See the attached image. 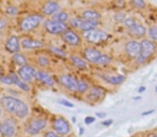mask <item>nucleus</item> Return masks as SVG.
<instances>
[{"instance_id":"1","label":"nucleus","mask_w":157,"mask_h":137,"mask_svg":"<svg viewBox=\"0 0 157 137\" xmlns=\"http://www.w3.org/2000/svg\"><path fill=\"white\" fill-rule=\"evenodd\" d=\"M0 104L9 114L18 119H25L29 115V107L24 101L11 95H3L0 99Z\"/></svg>"},{"instance_id":"2","label":"nucleus","mask_w":157,"mask_h":137,"mask_svg":"<svg viewBox=\"0 0 157 137\" xmlns=\"http://www.w3.org/2000/svg\"><path fill=\"white\" fill-rule=\"evenodd\" d=\"M140 44H141V52H140L139 57L136 59L137 64H142L144 62H146L156 50V44L150 39H143L140 42Z\"/></svg>"},{"instance_id":"3","label":"nucleus","mask_w":157,"mask_h":137,"mask_svg":"<svg viewBox=\"0 0 157 137\" xmlns=\"http://www.w3.org/2000/svg\"><path fill=\"white\" fill-rule=\"evenodd\" d=\"M124 25L127 28L128 32L130 33V36H135V38H142L146 34V28L136 21L135 18L132 17H126V19L124 21Z\"/></svg>"},{"instance_id":"4","label":"nucleus","mask_w":157,"mask_h":137,"mask_svg":"<svg viewBox=\"0 0 157 137\" xmlns=\"http://www.w3.org/2000/svg\"><path fill=\"white\" fill-rule=\"evenodd\" d=\"M83 38L85 39V41L90 44H100L104 41L108 40V33L104 31L100 30V29H92L88 31H84L83 32Z\"/></svg>"},{"instance_id":"5","label":"nucleus","mask_w":157,"mask_h":137,"mask_svg":"<svg viewBox=\"0 0 157 137\" xmlns=\"http://www.w3.org/2000/svg\"><path fill=\"white\" fill-rule=\"evenodd\" d=\"M43 22V16L40 14H32L29 15L27 17L23 18L21 24H19V28L21 30L24 32H29L32 31L40 26V24Z\"/></svg>"},{"instance_id":"6","label":"nucleus","mask_w":157,"mask_h":137,"mask_svg":"<svg viewBox=\"0 0 157 137\" xmlns=\"http://www.w3.org/2000/svg\"><path fill=\"white\" fill-rule=\"evenodd\" d=\"M46 128V119L42 117H36L29 121L26 126V133L29 135H38Z\"/></svg>"},{"instance_id":"7","label":"nucleus","mask_w":157,"mask_h":137,"mask_svg":"<svg viewBox=\"0 0 157 137\" xmlns=\"http://www.w3.org/2000/svg\"><path fill=\"white\" fill-rule=\"evenodd\" d=\"M52 128L54 130V132L56 133V134L60 135V136L68 135L69 133L71 132V125H70V123H69L65 118H63V117H56V118L53 120Z\"/></svg>"},{"instance_id":"8","label":"nucleus","mask_w":157,"mask_h":137,"mask_svg":"<svg viewBox=\"0 0 157 137\" xmlns=\"http://www.w3.org/2000/svg\"><path fill=\"white\" fill-rule=\"evenodd\" d=\"M16 134V124L12 119H3L0 121L1 137H13Z\"/></svg>"},{"instance_id":"9","label":"nucleus","mask_w":157,"mask_h":137,"mask_svg":"<svg viewBox=\"0 0 157 137\" xmlns=\"http://www.w3.org/2000/svg\"><path fill=\"white\" fill-rule=\"evenodd\" d=\"M98 25V22H90V21H85L82 17H74L70 19V26L76 29H80L83 32L88 31L92 29H96V27Z\"/></svg>"},{"instance_id":"10","label":"nucleus","mask_w":157,"mask_h":137,"mask_svg":"<svg viewBox=\"0 0 157 137\" xmlns=\"http://www.w3.org/2000/svg\"><path fill=\"white\" fill-rule=\"evenodd\" d=\"M44 29L51 34H63L65 31L67 30V25L63 23L55 22V21H46L44 23Z\"/></svg>"},{"instance_id":"11","label":"nucleus","mask_w":157,"mask_h":137,"mask_svg":"<svg viewBox=\"0 0 157 137\" xmlns=\"http://www.w3.org/2000/svg\"><path fill=\"white\" fill-rule=\"evenodd\" d=\"M59 84L61 85L63 87H65L66 89H68L69 91H77V84H79V80L74 78L73 76L69 75V74H63L60 75L58 77Z\"/></svg>"},{"instance_id":"12","label":"nucleus","mask_w":157,"mask_h":137,"mask_svg":"<svg viewBox=\"0 0 157 137\" xmlns=\"http://www.w3.org/2000/svg\"><path fill=\"white\" fill-rule=\"evenodd\" d=\"M36 69L31 66H21V69H18L17 75L24 83H29L33 78H36Z\"/></svg>"},{"instance_id":"13","label":"nucleus","mask_w":157,"mask_h":137,"mask_svg":"<svg viewBox=\"0 0 157 137\" xmlns=\"http://www.w3.org/2000/svg\"><path fill=\"white\" fill-rule=\"evenodd\" d=\"M63 40L70 46H79L81 44V36L77 34V32L72 29H67V30L61 34Z\"/></svg>"},{"instance_id":"14","label":"nucleus","mask_w":157,"mask_h":137,"mask_svg":"<svg viewBox=\"0 0 157 137\" xmlns=\"http://www.w3.org/2000/svg\"><path fill=\"white\" fill-rule=\"evenodd\" d=\"M125 52L131 59H137L141 52V44L137 40L128 41L125 45Z\"/></svg>"},{"instance_id":"15","label":"nucleus","mask_w":157,"mask_h":137,"mask_svg":"<svg viewBox=\"0 0 157 137\" xmlns=\"http://www.w3.org/2000/svg\"><path fill=\"white\" fill-rule=\"evenodd\" d=\"M104 94H106V91L102 88H100V87H92L85 93V99L86 101L90 102V103H96V102H99L100 100H102Z\"/></svg>"},{"instance_id":"16","label":"nucleus","mask_w":157,"mask_h":137,"mask_svg":"<svg viewBox=\"0 0 157 137\" xmlns=\"http://www.w3.org/2000/svg\"><path fill=\"white\" fill-rule=\"evenodd\" d=\"M5 49L10 54H18L21 50V41L16 36H11L5 42Z\"/></svg>"},{"instance_id":"17","label":"nucleus","mask_w":157,"mask_h":137,"mask_svg":"<svg viewBox=\"0 0 157 137\" xmlns=\"http://www.w3.org/2000/svg\"><path fill=\"white\" fill-rule=\"evenodd\" d=\"M101 56H102L101 52L95 47H87L84 49V57H85L86 61L90 62V63H97Z\"/></svg>"},{"instance_id":"18","label":"nucleus","mask_w":157,"mask_h":137,"mask_svg":"<svg viewBox=\"0 0 157 137\" xmlns=\"http://www.w3.org/2000/svg\"><path fill=\"white\" fill-rule=\"evenodd\" d=\"M42 13L44 14V15H49V16H53L55 15L56 13H58L59 11H60V5L57 3V2H55V1H47V2H45L44 5H42Z\"/></svg>"},{"instance_id":"19","label":"nucleus","mask_w":157,"mask_h":137,"mask_svg":"<svg viewBox=\"0 0 157 137\" xmlns=\"http://www.w3.org/2000/svg\"><path fill=\"white\" fill-rule=\"evenodd\" d=\"M21 46L25 49H36L43 47V43L41 41L29 39V38H24L21 41Z\"/></svg>"},{"instance_id":"20","label":"nucleus","mask_w":157,"mask_h":137,"mask_svg":"<svg viewBox=\"0 0 157 137\" xmlns=\"http://www.w3.org/2000/svg\"><path fill=\"white\" fill-rule=\"evenodd\" d=\"M36 79L46 86H54V78L44 71H37Z\"/></svg>"},{"instance_id":"21","label":"nucleus","mask_w":157,"mask_h":137,"mask_svg":"<svg viewBox=\"0 0 157 137\" xmlns=\"http://www.w3.org/2000/svg\"><path fill=\"white\" fill-rule=\"evenodd\" d=\"M82 18L90 22H98L101 18V14L97 12L96 10H85L82 12Z\"/></svg>"},{"instance_id":"22","label":"nucleus","mask_w":157,"mask_h":137,"mask_svg":"<svg viewBox=\"0 0 157 137\" xmlns=\"http://www.w3.org/2000/svg\"><path fill=\"white\" fill-rule=\"evenodd\" d=\"M101 78L106 80L108 84L111 85H120L125 80V76L124 75H107V74H102Z\"/></svg>"},{"instance_id":"23","label":"nucleus","mask_w":157,"mask_h":137,"mask_svg":"<svg viewBox=\"0 0 157 137\" xmlns=\"http://www.w3.org/2000/svg\"><path fill=\"white\" fill-rule=\"evenodd\" d=\"M70 60L73 63V66H76L77 69H80V70H86L87 69V61L82 57H80V56L73 55V56L70 57Z\"/></svg>"},{"instance_id":"24","label":"nucleus","mask_w":157,"mask_h":137,"mask_svg":"<svg viewBox=\"0 0 157 137\" xmlns=\"http://www.w3.org/2000/svg\"><path fill=\"white\" fill-rule=\"evenodd\" d=\"M10 77L12 78V81H13L14 85H16L18 88H21L22 90H24V91H29L30 90V88H29V86H28L26 83H24L19 77H18V75H16L15 73H12L11 75H10Z\"/></svg>"},{"instance_id":"25","label":"nucleus","mask_w":157,"mask_h":137,"mask_svg":"<svg viewBox=\"0 0 157 137\" xmlns=\"http://www.w3.org/2000/svg\"><path fill=\"white\" fill-rule=\"evenodd\" d=\"M52 21L66 24L69 21V14L67 12H63V11H59L58 13H56L55 15L52 16Z\"/></svg>"},{"instance_id":"26","label":"nucleus","mask_w":157,"mask_h":137,"mask_svg":"<svg viewBox=\"0 0 157 137\" xmlns=\"http://www.w3.org/2000/svg\"><path fill=\"white\" fill-rule=\"evenodd\" d=\"M13 61L15 62L16 64H18V66H27V58L19 53L13 55Z\"/></svg>"},{"instance_id":"27","label":"nucleus","mask_w":157,"mask_h":137,"mask_svg":"<svg viewBox=\"0 0 157 137\" xmlns=\"http://www.w3.org/2000/svg\"><path fill=\"white\" fill-rule=\"evenodd\" d=\"M90 90V84L85 80H79L77 84V92L80 93H86Z\"/></svg>"},{"instance_id":"28","label":"nucleus","mask_w":157,"mask_h":137,"mask_svg":"<svg viewBox=\"0 0 157 137\" xmlns=\"http://www.w3.org/2000/svg\"><path fill=\"white\" fill-rule=\"evenodd\" d=\"M49 50L53 54H55L56 56H58V57H61V58L67 57V54L65 53L63 49L58 48V47H56V46H51V47H49Z\"/></svg>"},{"instance_id":"29","label":"nucleus","mask_w":157,"mask_h":137,"mask_svg":"<svg viewBox=\"0 0 157 137\" xmlns=\"http://www.w3.org/2000/svg\"><path fill=\"white\" fill-rule=\"evenodd\" d=\"M148 36L152 41H157V26H151L148 30Z\"/></svg>"},{"instance_id":"30","label":"nucleus","mask_w":157,"mask_h":137,"mask_svg":"<svg viewBox=\"0 0 157 137\" xmlns=\"http://www.w3.org/2000/svg\"><path fill=\"white\" fill-rule=\"evenodd\" d=\"M111 62V58L109 57L108 55H102L101 57L99 58L98 62L96 63V64H99V66H106V64H108Z\"/></svg>"},{"instance_id":"31","label":"nucleus","mask_w":157,"mask_h":137,"mask_svg":"<svg viewBox=\"0 0 157 137\" xmlns=\"http://www.w3.org/2000/svg\"><path fill=\"white\" fill-rule=\"evenodd\" d=\"M5 13L10 15V16H14V15H16L18 13V9L14 5H9V7L5 8Z\"/></svg>"},{"instance_id":"32","label":"nucleus","mask_w":157,"mask_h":137,"mask_svg":"<svg viewBox=\"0 0 157 137\" xmlns=\"http://www.w3.org/2000/svg\"><path fill=\"white\" fill-rule=\"evenodd\" d=\"M38 63H39V66H46L49 64V60L47 57H45V56H40V57H38Z\"/></svg>"},{"instance_id":"33","label":"nucleus","mask_w":157,"mask_h":137,"mask_svg":"<svg viewBox=\"0 0 157 137\" xmlns=\"http://www.w3.org/2000/svg\"><path fill=\"white\" fill-rule=\"evenodd\" d=\"M131 5H134L135 8H137V9H141V8H143L144 5H145V2L142 1V0H132Z\"/></svg>"},{"instance_id":"34","label":"nucleus","mask_w":157,"mask_h":137,"mask_svg":"<svg viewBox=\"0 0 157 137\" xmlns=\"http://www.w3.org/2000/svg\"><path fill=\"white\" fill-rule=\"evenodd\" d=\"M114 19L116 22H124L126 19V14L123 13V12H120V13H116L114 15Z\"/></svg>"},{"instance_id":"35","label":"nucleus","mask_w":157,"mask_h":137,"mask_svg":"<svg viewBox=\"0 0 157 137\" xmlns=\"http://www.w3.org/2000/svg\"><path fill=\"white\" fill-rule=\"evenodd\" d=\"M0 81L3 83V84L7 85H13V81H12V78L9 76H0Z\"/></svg>"},{"instance_id":"36","label":"nucleus","mask_w":157,"mask_h":137,"mask_svg":"<svg viewBox=\"0 0 157 137\" xmlns=\"http://www.w3.org/2000/svg\"><path fill=\"white\" fill-rule=\"evenodd\" d=\"M58 102H59V104H61V105H63V106H67V107H73L74 106L71 102L67 101V100H63V99H60Z\"/></svg>"},{"instance_id":"37","label":"nucleus","mask_w":157,"mask_h":137,"mask_svg":"<svg viewBox=\"0 0 157 137\" xmlns=\"http://www.w3.org/2000/svg\"><path fill=\"white\" fill-rule=\"evenodd\" d=\"M95 118L94 117H90V116H88V117H86L85 119H84V122H85V124H90V123H94L95 122Z\"/></svg>"},{"instance_id":"38","label":"nucleus","mask_w":157,"mask_h":137,"mask_svg":"<svg viewBox=\"0 0 157 137\" xmlns=\"http://www.w3.org/2000/svg\"><path fill=\"white\" fill-rule=\"evenodd\" d=\"M45 137H63L60 136V135H58V134H56L55 132H46L45 133Z\"/></svg>"},{"instance_id":"39","label":"nucleus","mask_w":157,"mask_h":137,"mask_svg":"<svg viewBox=\"0 0 157 137\" xmlns=\"http://www.w3.org/2000/svg\"><path fill=\"white\" fill-rule=\"evenodd\" d=\"M113 123V120L112 119H109V120H106V121H102L101 124L104 125V126H109V125H111Z\"/></svg>"},{"instance_id":"40","label":"nucleus","mask_w":157,"mask_h":137,"mask_svg":"<svg viewBox=\"0 0 157 137\" xmlns=\"http://www.w3.org/2000/svg\"><path fill=\"white\" fill-rule=\"evenodd\" d=\"M5 26H7V21L3 19V18H0V30L3 29Z\"/></svg>"},{"instance_id":"41","label":"nucleus","mask_w":157,"mask_h":137,"mask_svg":"<svg viewBox=\"0 0 157 137\" xmlns=\"http://www.w3.org/2000/svg\"><path fill=\"white\" fill-rule=\"evenodd\" d=\"M154 109H151V111H144V113H142V114H141V115L142 116H148V115H151V114H153V113H154Z\"/></svg>"},{"instance_id":"42","label":"nucleus","mask_w":157,"mask_h":137,"mask_svg":"<svg viewBox=\"0 0 157 137\" xmlns=\"http://www.w3.org/2000/svg\"><path fill=\"white\" fill-rule=\"evenodd\" d=\"M96 116L99 117V118H104V117H106V114H104V113H97Z\"/></svg>"},{"instance_id":"43","label":"nucleus","mask_w":157,"mask_h":137,"mask_svg":"<svg viewBox=\"0 0 157 137\" xmlns=\"http://www.w3.org/2000/svg\"><path fill=\"white\" fill-rule=\"evenodd\" d=\"M145 91V87L144 86H142V87H140L139 89H138V92L139 93H142V92H144Z\"/></svg>"},{"instance_id":"44","label":"nucleus","mask_w":157,"mask_h":137,"mask_svg":"<svg viewBox=\"0 0 157 137\" xmlns=\"http://www.w3.org/2000/svg\"><path fill=\"white\" fill-rule=\"evenodd\" d=\"M150 137H157V134H153V135H151Z\"/></svg>"},{"instance_id":"45","label":"nucleus","mask_w":157,"mask_h":137,"mask_svg":"<svg viewBox=\"0 0 157 137\" xmlns=\"http://www.w3.org/2000/svg\"><path fill=\"white\" fill-rule=\"evenodd\" d=\"M1 115H2V109H1V106H0V117H1Z\"/></svg>"},{"instance_id":"46","label":"nucleus","mask_w":157,"mask_h":137,"mask_svg":"<svg viewBox=\"0 0 157 137\" xmlns=\"http://www.w3.org/2000/svg\"><path fill=\"white\" fill-rule=\"evenodd\" d=\"M83 132H84V130L81 128V130H80V133H81V134H83Z\"/></svg>"},{"instance_id":"47","label":"nucleus","mask_w":157,"mask_h":137,"mask_svg":"<svg viewBox=\"0 0 157 137\" xmlns=\"http://www.w3.org/2000/svg\"><path fill=\"white\" fill-rule=\"evenodd\" d=\"M1 72H2V70H1V66H0V74H1Z\"/></svg>"},{"instance_id":"48","label":"nucleus","mask_w":157,"mask_h":137,"mask_svg":"<svg viewBox=\"0 0 157 137\" xmlns=\"http://www.w3.org/2000/svg\"><path fill=\"white\" fill-rule=\"evenodd\" d=\"M0 36H1V33H0Z\"/></svg>"},{"instance_id":"49","label":"nucleus","mask_w":157,"mask_h":137,"mask_svg":"<svg viewBox=\"0 0 157 137\" xmlns=\"http://www.w3.org/2000/svg\"><path fill=\"white\" fill-rule=\"evenodd\" d=\"M0 137H1V135H0Z\"/></svg>"}]
</instances>
